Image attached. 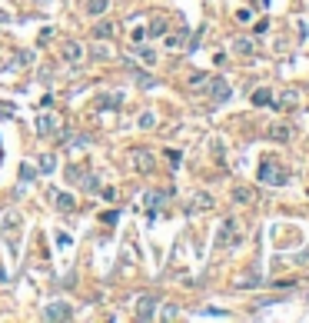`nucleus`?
<instances>
[{"label": "nucleus", "mask_w": 309, "mask_h": 323, "mask_svg": "<svg viewBox=\"0 0 309 323\" xmlns=\"http://www.w3.org/2000/svg\"><path fill=\"white\" fill-rule=\"evenodd\" d=\"M256 177H259V183H270V187H286L290 183V173L283 170V167H276L273 160H263Z\"/></svg>", "instance_id": "1"}, {"label": "nucleus", "mask_w": 309, "mask_h": 323, "mask_svg": "<svg viewBox=\"0 0 309 323\" xmlns=\"http://www.w3.org/2000/svg\"><path fill=\"white\" fill-rule=\"evenodd\" d=\"M43 317H47V320H70V317H73V306L67 303V300H54V303H47Z\"/></svg>", "instance_id": "2"}, {"label": "nucleus", "mask_w": 309, "mask_h": 323, "mask_svg": "<svg viewBox=\"0 0 309 323\" xmlns=\"http://www.w3.org/2000/svg\"><path fill=\"white\" fill-rule=\"evenodd\" d=\"M206 94L213 97V100H216V103H226V100H230V83H226V80H206Z\"/></svg>", "instance_id": "3"}, {"label": "nucleus", "mask_w": 309, "mask_h": 323, "mask_svg": "<svg viewBox=\"0 0 309 323\" xmlns=\"http://www.w3.org/2000/svg\"><path fill=\"white\" fill-rule=\"evenodd\" d=\"M153 313H156V293H143L136 300V317L140 320H153Z\"/></svg>", "instance_id": "4"}, {"label": "nucleus", "mask_w": 309, "mask_h": 323, "mask_svg": "<svg viewBox=\"0 0 309 323\" xmlns=\"http://www.w3.org/2000/svg\"><path fill=\"white\" fill-rule=\"evenodd\" d=\"M290 137H292V127L286 120H276L273 127H270V140H276V143H286Z\"/></svg>", "instance_id": "5"}, {"label": "nucleus", "mask_w": 309, "mask_h": 323, "mask_svg": "<svg viewBox=\"0 0 309 323\" xmlns=\"http://www.w3.org/2000/svg\"><path fill=\"white\" fill-rule=\"evenodd\" d=\"M37 133H40V137H47V133H54L57 127H60V120H57L54 114H43V117H37Z\"/></svg>", "instance_id": "6"}, {"label": "nucleus", "mask_w": 309, "mask_h": 323, "mask_svg": "<svg viewBox=\"0 0 309 323\" xmlns=\"http://www.w3.org/2000/svg\"><path fill=\"white\" fill-rule=\"evenodd\" d=\"M120 103H123V97H120V94H103V97L93 100L97 110H113V107H120Z\"/></svg>", "instance_id": "7"}, {"label": "nucleus", "mask_w": 309, "mask_h": 323, "mask_svg": "<svg viewBox=\"0 0 309 323\" xmlns=\"http://www.w3.org/2000/svg\"><path fill=\"white\" fill-rule=\"evenodd\" d=\"M80 57H83V47H80L77 40H67V43H63V60H70V63H77Z\"/></svg>", "instance_id": "8"}, {"label": "nucleus", "mask_w": 309, "mask_h": 323, "mask_svg": "<svg viewBox=\"0 0 309 323\" xmlns=\"http://www.w3.org/2000/svg\"><path fill=\"white\" fill-rule=\"evenodd\" d=\"M133 163H136V170H140V173H150V170H153V157H150L146 150H136V153H133Z\"/></svg>", "instance_id": "9"}, {"label": "nucleus", "mask_w": 309, "mask_h": 323, "mask_svg": "<svg viewBox=\"0 0 309 323\" xmlns=\"http://www.w3.org/2000/svg\"><path fill=\"white\" fill-rule=\"evenodd\" d=\"M37 170H40V173H54V170H57V153H40Z\"/></svg>", "instance_id": "10"}, {"label": "nucleus", "mask_w": 309, "mask_h": 323, "mask_svg": "<svg viewBox=\"0 0 309 323\" xmlns=\"http://www.w3.org/2000/svg\"><path fill=\"white\" fill-rule=\"evenodd\" d=\"M54 207H57V210H67V213H70V210L77 207V200H73V193H54Z\"/></svg>", "instance_id": "11"}, {"label": "nucleus", "mask_w": 309, "mask_h": 323, "mask_svg": "<svg viewBox=\"0 0 309 323\" xmlns=\"http://www.w3.org/2000/svg\"><path fill=\"white\" fill-rule=\"evenodd\" d=\"M233 230H236V223H233V220H226V223L219 227V233H216V247H226V243H230Z\"/></svg>", "instance_id": "12"}, {"label": "nucleus", "mask_w": 309, "mask_h": 323, "mask_svg": "<svg viewBox=\"0 0 309 323\" xmlns=\"http://www.w3.org/2000/svg\"><path fill=\"white\" fill-rule=\"evenodd\" d=\"M113 34H116V27H113V23H107V20L93 27V40H107V37H113Z\"/></svg>", "instance_id": "13"}, {"label": "nucleus", "mask_w": 309, "mask_h": 323, "mask_svg": "<svg viewBox=\"0 0 309 323\" xmlns=\"http://www.w3.org/2000/svg\"><path fill=\"white\" fill-rule=\"evenodd\" d=\"M107 3L110 0H87V14L90 17H103L107 14Z\"/></svg>", "instance_id": "14"}, {"label": "nucleus", "mask_w": 309, "mask_h": 323, "mask_svg": "<svg viewBox=\"0 0 309 323\" xmlns=\"http://www.w3.org/2000/svg\"><path fill=\"white\" fill-rule=\"evenodd\" d=\"M253 197L256 193L250 190V187H233V200H236V203H253Z\"/></svg>", "instance_id": "15"}, {"label": "nucleus", "mask_w": 309, "mask_h": 323, "mask_svg": "<svg viewBox=\"0 0 309 323\" xmlns=\"http://www.w3.org/2000/svg\"><path fill=\"white\" fill-rule=\"evenodd\" d=\"M136 123H140V127H143V130H153V127H156V117H153V110H143V114H140V120H136Z\"/></svg>", "instance_id": "16"}, {"label": "nucleus", "mask_w": 309, "mask_h": 323, "mask_svg": "<svg viewBox=\"0 0 309 323\" xmlns=\"http://www.w3.org/2000/svg\"><path fill=\"white\" fill-rule=\"evenodd\" d=\"M83 187H87L90 193H97V190H100V177H97V173H90V177H83Z\"/></svg>", "instance_id": "17"}, {"label": "nucleus", "mask_w": 309, "mask_h": 323, "mask_svg": "<svg viewBox=\"0 0 309 323\" xmlns=\"http://www.w3.org/2000/svg\"><path fill=\"white\" fill-rule=\"evenodd\" d=\"M136 54L143 57V63H153V60H156V54H153L150 47H143V43H136Z\"/></svg>", "instance_id": "18"}, {"label": "nucleus", "mask_w": 309, "mask_h": 323, "mask_svg": "<svg viewBox=\"0 0 309 323\" xmlns=\"http://www.w3.org/2000/svg\"><path fill=\"white\" fill-rule=\"evenodd\" d=\"M136 83H140L143 90H150V87H156V77H150V74H136Z\"/></svg>", "instance_id": "19"}, {"label": "nucleus", "mask_w": 309, "mask_h": 323, "mask_svg": "<svg viewBox=\"0 0 309 323\" xmlns=\"http://www.w3.org/2000/svg\"><path fill=\"white\" fill-rule=\"evenodd\" d=\"M253 103H259V107H263V103H273V94H270V90H256Z\"/></svg>", "instance_id": "20"}, {"label": "nucleus", "mask_w": 309, "mask_h": 323, "mask_svg": "<svg viewBox=\"0 0 309 323\" xmlns=\"http://www.w3.org/2000/svg\"><path fill=\"white\" fill-rule=\"evenodd\" d=\"M193 200H196V203H193V207H200V210L213 207V197H206V193H196V197H193Z\"/></svg>", "instance_id": "21"}, {"label": "nucleus", "mask_w": 309, "mask_h": 323, "mask_svg": "<svg viewBox=\"0 0 309 323\" xmlns=\"http://www.w3.org/2000/svg\"><path fill=\"white\" fill-rule=\"evenodd\" d=\"M150 34H166V20H163V17H156L153 23H150Z\"/></svg>", "instance_id": "22"}, {"label": "nucleus", "mask_w": 309, "mask_h": 323, "mask_svg": "<svg viewBox=\"0 0 309 323\" xmlns=\"http://www.w3.org/2000/svg\"><path fill=\"white\" fill-rule=\"evenodd\" d=\"M67 180H70V183L83 180V170H80V167H67Z\"/></svg>", "instance_id": "23"}, {"label": "nucleus", "mask_w": 309, "mask_h": 323, "mask_svg": "<svg viewBox=\"0 0 309 323\" xmlns=\"http://www.w3.org/2000/svg\"><path fill=\"white\" fill-rule=\"evenodd\" d=\"M236 50H239V54H253V43L243 37V40H236Z\"/></svg>", "instance_id": "24"}, {"label": "nucleus", "mask_w": 309, "mask_h": 323, "mask_svg": "<svg viewBox=\"0 0 309 323\" xmlns=\"http://www.w3.org/2000/svg\"><path fill=\"white\" fill-rule=\"evenodd\" d=\"M37 173H34V167H30V163H23V167H20V180H34Z\"/></svg>", "instance_id": "25"}, {"label": "nucleus", "mask_w": 309, "mask_h": 323, "mask_svg": "<svg viewBox=\"0 0 309 323\" xmlns=\"http://www.w3.org/2000/svg\"><path fill=\"white\" fill-rule=\"evenodd\" d=\"M90 57L103 60V57H110V50H107V47H93V50H90Z\"/></svg>", "instance_id": "26"}]
</instances>
